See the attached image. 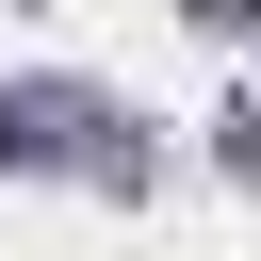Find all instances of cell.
Listing matches in <instances>:
<instances>
[{"label":"cell","mask_w":261,"mask_h":261,"mask_svg":"<svg viewBox=\"0 0 261 261\" xmlns=\"http://www.w3.org/2000/svg\"><path fill=\"white\" fill-rule=\"evenodd\" d=\"M0 163H16V98H0Z\"/></svg>","instance_id":"obj_1"}]
</instances>
